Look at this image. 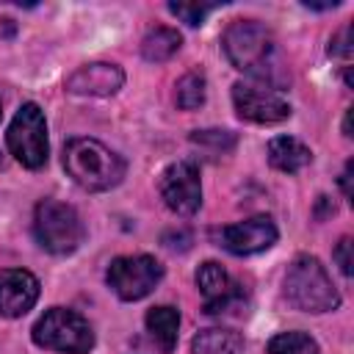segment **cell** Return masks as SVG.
I'll return each instance as SVG.
<instances>
[{
    "instance_id": "cell-1",
    "label": "cell",
    "mask_w": 354,
    "mask_h": 354,
    "mask_svg": "<svg viewBox=\"0 0 354 354\" xmlns=\"http://www.w3.org/2000/svg\"><path fill=\"white\" fill-rule=\"evenodd\" d=\"M221 50L235 69L257 77L263 86L279 91L290 80L271 30L257 19H235L221 36Z\"/></svg>"
},
{
    "instance_id": "cell-2",
    "label": "cell",
    "mask_w": 354,
    "mask_h": 354,
    "mask_svg": "<svg viewBox=\"0 0 354 354\" xmlns=\"http://www.w3.org/2000/svg\"><path fill=\"white\" fill-rule=\"evenodd\" d=\"M64 169L83 191H108L124 177V158L97 138H72L64 147Z\"/></svg>"
},
{
    "instance_id": "cell-3",
    "label": "cell",
    "mask_w": 354,
    "mask_h": 354,
    "mask_svg": "<svg viewBox=\"0 0 354 354\" xmlns=\"http://www.w3.org/2000/svg\"><path fill=\"white\" fill-rule=\"evenodd\" d=\"M285 299L304 313H329L340 304V293L332 285L326 268L313 254H299L285 271L282 282Z\"/></svg>"
},
{
    "instance_id": "cell-4",
    "label": "cell",
    "mask_w": 354,
    "mask_h": 354,
    "mask_svg": "<svg viewBox=\"0 0 354 354\" xmlns=\"http://www.w3.org/2000/svg\"><path fill=\"white\" fill-rule=\"evenodd\" d=\"M83 221L77 210L58 199H41L33 210V238L50 254H72L83 243Z\"/></svg>"
},
{
    "instance_id": "cell-5",
    "label": "cell",
    "mask_w": 354,
    "mask_h": 354,
    "mask_svg": "<svg viewBox=\"0 0 354 354\" xmlns=\"http://www.w3.org/2000/svg\"><path fill=\"white\" fill-rule=\"evenodd\" d=\"M33 343L61 354H88L94 346V332L80 313L66 307H50L33 324Z\"/></svg>"
},
{
    "instance_id": "cell-6",
    "label": "cell",
    "mask_w": 354,
    "mask_h": 354,
    "mask_svg": "<svg viewBox=\"0 0 354 354\" xmlns=\"http://www.w3.org/2000/svg\"><path fill=\"white\" fill-rule=\"evenodd\" d=\"M6 144H8L11 155L25 169H41L47 163V152H50L47 122H44V113L36 102H25L14 113L8 133H6Z\"/></svg>"
},
{
    "instance_id": "cell-7",
    "label": "cell",
    "mask_w": 354,
    "mask_h": 354,
    "mask_svg": "<svg viewBox=\"0 0 354 354\" xmlns=\"http://www.w3.org/2000/svg\"><path fill=\"white\" fill-rule=\"evenodd\" d=\"M105 279L122 301H138L158 288L163 279V266L152 254H124L111 260Z\"/></svg>"
},
{
    "instance_id": "cell-8",
    "label": "cell",
    "mask_w": 354,
    "mask_h": 354,
    "mask_svg": "<svg viewBox=\"0 0 354 354\" xmlns=\"http://www.w3.org/2000/svg\"><path fill=\"white\" fill-rule=\"evenodd\" d=\"M163 205L177 216H194L202 205V180L194 160H174L163 169L158 183Z\"/></svg>"
},
{
    "instance_id": "cell-9",
    "label": "cell",
    "mask_w": 354,
    "mask_h": 354,
    "mask_svg": "<svg viewBox=\"0 0 354 354\" xmlns=\"http://www.w3.org/2000/svg\"><path fill=\"white\" fill-rule=\"evenodd\" d=\"M232 105L241 119L254 124H277L290 116L288 100L263 83H235L232 86Z\"/></svg>"
},
{
    "instance_id": "cell-10",
    "label": "cell",
    "mask_w": 354,
    "mask_h": 354,
    "mask_svg": "<svg viewBox=\"0 0 354 354\" xmlns=\"http://www.w3.org/2000/svg\"><path fill=\"white\" fill-rule=\"evenodd\" d=\"M213 238L230 254L246 257V254H257V252H266L268 246H274L277 243V227L268 216H252V218H243V221H235V224L216 230Z\"/></svg>"
},
{
    "instance_id": "cell-11",
    "label": "cell",
    "mask_w": 354,
    "mask_h": 354,
    "mask_svg": "<svg viewBox=\"0 0 354 354\" xmlns=\"http://www.w3.org/2000/svg\"><path fill=\"white\" fill-rule=\"evenodd\" d=\"M196 285H199V293L205 299V313L207 315L230 313V310L241 307V301H243L241 285H235L230 279V274L213 260H207L196 268Z\"/></svg>"
},
{
    "instance_id": "cell-12",
    "label": "cell",
    "mask_w": 354,
    "mask_h": 354,
    "mask_svg": "<svg viewBox=\"0 0 354 354\" xmlns=\"http://www.w3.org/2000/svg\"><path fill=\"white\" fill-rule=\"evenodd\" d=\"M122 83H124V72L116 64L94 61V64L77 66L66 77V91L83 94V97H111L122 88Z\"/></svg>"
},
{
    "instance_id": "cell-13",
    "label": "cell",
    "mask_w": 354,
    "mask_h": 354,
    "mask_svg": "<svg viewBox=\"0 0 354 354\" xmlns=\"http://www.w3.org/2000/svg\"><path fill=\"white\" fill-rule=\"evenodd\" d=\"M39 299V279L25 268L0 271V315L19 318Z\"/></svg>"
},
{
    "instance_id": "cell-14",
    "label": "cell",
    "mask_w": 354,
    "mask_h": 354,
    "mask_svg": "<svg viewBox=\"0 0 354 354\" xmlns=\"http://www.w3.org/2000/svg\"><path fill=\"white\" fill-rule=\"evenodd\" d=\"M313 160V152L293 136H277L271 138L268 144V163L277 169V171H285V174H296L301 171L307 163Z\"/></svg>"
},
{
    "instance_id": "cell-15",
    "label": "cell",
    "mask_w": 354,
    "mask_h": 354,
    "mask_svg": "<svg viewBox=\"0 0 354 354\" xmlns=\"http://www.w3.org/2000/svg\"><path fill=\"white\" fill-rule=\"evenodd\" d=\"M144 321H147V329H149L155 346L163 354H171L174 346H177V337H180V313H177V307H171V304L152 307Z\"/></svg>"
},
{
    "instance_id": "cell-16",
    "label": "cell",
    "mask_w": 354,
    "mask_h": 354,
    "mask_svg": "<svg viewBox=\"0 0 354 354\" xmlns=\"http://www.w3.org/2000/svg\"><path fill=\"white\" fill-rule=\"evenodd\" d=\"M191 354H243V337L235 329L210 326L191 340Z\"/></svg>"
},
{
    "instance_id": "cell-17",
    "label": "cell",
    "mask_w": 354,
    "mask_h": 354,
    "mask_svg": "<svg viewBox=\"0 0 354 354\" xmlns=\"http://www.w3.org/2000/svg\"><path fill=\"white\" fill-rule=\"evenodd\" d=\"M183 44V36L174 30V28H152L144 41H141V55L149 61V64H163L169 61Z\"/></svg>"
},
{
    "instance_id": "cell-18",
    "label": "cell",
    "mask_w": 354,
    "mask_h": 354,
    "mask_svg": "<svg viewBox=\"0 0 354 354\" xmlns=\"http://www.w3.org/2000/svg\"><path fill=\"white\" fill-rule=\"evenodd\" d=\"M268 354H315L318 346L307 332H279L268 340Z\"/></svg>"
},
{
    "instance_id": "cell-19",
    "label": "cell",
    "mask_w": 354,
    "mask_h": 354,
    "mask_svg": "<svg viewBox=\"0 0 354 354\" xmlns=\"http://www.w3.org/2000/svg\"><path fill=\"white\" fill-rule=\"evenodd\" d=\"M205 102V77L199 72H188L177 80V105L183 111H194Z\"/></svg>"
},
{
    "instance_id": "cell-20",
    "label": "cell",
    "mask_w": 354,
    "mask_h": 354,
    "mask_svg": "<svg viewBox=\"0 0 354 354\" xmlns=\"http://www.w3.org/2000/svg\"><path fill=\"white\" fill-rule=\"evenodd\" d=\"M213 8H216L213 3H169V11H171L174 17H180V19H183L185 25H191V28L202 25L205 17H207Z\"/></svg>"
},
{
    "instance_id": "cell-21",
    "label": "cell",
    "mask_w": 354,
    "mask_h": 354,
    "mask_svg": "<svg viewBox=\"0 0 354 354\" xmlns=\"http://www.w3.org/2000/svg\"><path fill=\"white\" fill-rule=\"evenodd\" d=\"M196 144H213L216 149H224V147H232V136L227 133V130H196L194 136H191Z\"/></svg>"
},
{
    "instance_id": "cell-22",
    "label": "cell",
    "mask_w": 354,
    "mask_h": 354,
    "mask_svg": "<svg viewBox=\"0 0 354 354\" xmlns=\"http://www.w3.org/2000/svg\"><path fill=\"white\" fill-rule=\"evenodd\" d=\"M332 257H335V263L340 266V271L346 274V277H351V238H340L337 241V246H335V252H332Z\"/></svg>"
},
{
    "instance_id": "cell-23",
    "label": "cell",
    "mask_w": 354,
    "mask_h": 354,
    "mask_svg": "<svg viewBox=\"0 0 354 354\" xmlns=\"http://www.w3.org/2000/svg\"><path fill=\"white\" fill-rule=\"evenodd\" d=\"M329 55H343V58L351 55V47H348V28H343V30L329 41Z\"/></svg>"
},
{
    "instance_id": "cell-24",
    "label": "cell",
    "mask_w": 354,
    "mask_h": 354,
    "mask_svg": "<svg viewBox=\"0 0 354 354\" xmlns=\"http://www.w3.org/2000/svg\"><path fill=\"white\" fill-rule=\"evenodd\" d=\"M348 180H351V160L346 163V169H343V174H340V185H343V194H346V196H351V185H348Z\"/></svg>"
},
{
    "instance_id": "cell-25",
    "label": "cell",
    "mask_w": 354,
    "mask_h": 354,
    "mask_svg": "<svg viewBox=\"0 0 354 354\" xmlns=\"http://www.w3.org/2000/svg\"><path fill=\"white\" fill-rule=\"evenodd\" d=\"M0 119H3V108H0Z\"/></svg>"
}]
</instances>
